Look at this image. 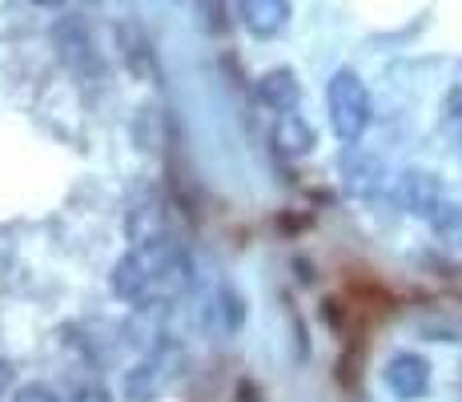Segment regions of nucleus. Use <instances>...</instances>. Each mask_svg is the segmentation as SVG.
Segmentation results:
<instances>
[{
  "instance_id": "obj_1",
  "label": "nucleus",
  "mask_w": 462,
  "mask_h": 402,
  "mask_svg": "<svg viewBox=\"0 0 462 402\" xmlns=\"http://www.w3.org/2000/svg\"><path fill=\"white\" fill-rule=\"evenodd\" d=\"M185 285H189V257L165 234L141 238L137 249L121 257L117 270H113V290L129 302L173 298Z\"/></svg>"
},
{
  "instance_id": "obj_2",
  "label": "nucleus",
  "mask_w": 462,
  "mask_h": 402,
  "mask_svg": "<svg viewBox=\"0 0 462 402\" xmlns=\"http://www.w3.org/2000/svg\"><path fill=\"white\" fill-rule=\"evenodd\" d=\"M326 101H330V125L342 141H358L370 125V97L366 85L358 80V73L342 69L334 73L330 89H326Z\"/></svg>"
},
{
  "instance_id": "obj_3",
  "label": "nucleus",
  "mask_w": 462,
  "mask_h": 402,
  "mask_svg": "<svg viewBox=\"0 0 462 402\" xmlns=\"http://www.w3.org/2000/svg\"><path fill=\"white\" fill-rule=\"evenodd\" d=\"M52 41H57L60 61H65V65L73 69L77 77H85V80L101 77L105 61H101V52H97L93 33H88L81 21H73V16H65V21H60L57 29H52Z\"/></svg>"
},
{
  "instance_id": "obj_4",
  "label": "nucleus",
  "mask_w": 462,
  "mask_h": 402,
  "mask_svg": "<svg viewBox=\"0 0 462 402\" xmlns=\"http://www.w3.org/2000/svg\"><path fill=\"white\" fill-rule=\"evenodd\" d=\"M117 52L125 61V69L137 80H157V57H153V41L141 29L137 21H121L117 24Z\"/></svg>"
},
{
  "instance_id": "obj_5",
  "label": "nucleus",
  "mask_w": 462,
  "mask_h": 402,
  "mask_svg": "<svg viewBox=\"0 0 462 402\" xmlns=\"http://www.w3.org/2000/svg\"><path fill=\"white\" fill-rule=\"evenodd\" d=\"M290 0H237V13H242L245 29L254 37H273V33L286 29L290 21Z\"/></svg>"
},
{
  "instance_id": "obj_6",
  "label": "nucleus",
  "mask_w": 462,
  "mask_h": 402,
  "mask_svg": "<svg viewBox=\"0 0 462 402\" xmlns=\"http://www.w3.org/2000/svg\"><path fill=\"white\" fill-rule=\"evenodd\" d=\"M386 382L398 398H419L430 387V366H426L419 354H398L386 370Z\"/></svg>"
},
{
  "instance_id": "obj_7",
  "label": "nucleus",
  "mask_w": 462,
  "mask_h": 402,
  "mask_svg": "<svg viewBox=\"0 0 462 402\" xmlns=\"http://www.w3.org/2000/svg\"><path fill=\"white\" fill-rule=\"evenodd\" d=\"M257 97H262L265 109H273L282 117V113H294L298 105V80L290 69H278V73H265L257 80Z\"/></svg>"
},
{
  "instance_id": "obj_8",
  "label": "nucleus",
  "mask_w": 462,
  "mask_h": 402,
  "mask_svg": "<svg viewBox=\"0 0 462 402\" xmlns=\"http://www.w3.org/2000/svg\"><path fill=\"white\" fill-rule=\"evenodd\" d=\"M273 141H278L282 154L298 157V154H306V149L314 145V129H310V125L301 121V117H294V113H282V117H278V133H273Z\"/></svg>"
},
{
  "instance_id": "obj_9",
  "label": "nucleus",
  "mask_w": 462,
  "mask_h": 402,
  "mask_svg": "<svg viewBox=\"0 0 462 402\" xmlns=\"http://www.w3.org/2000/svg\"><path fill=\"white\" fill-rule=\"evenodd\" d=\"M13 402H60V398L52 395L49 387H41V382H29V387H21V390H16Z\"/></svg>"
},
{
  "instance_id": "obj_10",
  "label": "nucleus",
  "mask_w": 462,
  "mask_h": 402,
  "mask_svg": "<svg viewBox=\"0 0 462 402\" xmlns=\"http://www.w3.org/2000/svg\"><path fill=\"white\" fill-rule=\"evenodd\" d=\"M69 402H113V398L105 395L101 387H93V382H85V387H73V395H69Z\"/></svg>"
},
{
  "instance_id": "obj_11",
  "label": "nucleus",
  "mask_w": 462,
  "mask_h": 402,
  "mask_svg": "<svg viewBox=\"0 0 462 402\" xmlns=\"http://www.w3.org/2000/svg\"><path fill=\"white\" fill-rule=\"evenodd\" d=\"M8 387H13V362H5V359H0V395H5Z\"/></svg>"
},
{
  "instance_id": "obj_12",
  "label": "nucleus",
  "mask_w": 462,
  "mask_h": 402,
  "mask_svg": "<svg viewBox=\"0 0 462 402\" xmlns=\"http://www.w3.org/2000/svg\"><path fill=\"white\" fill-rule=\"evenodd\" d=\"M450 121L458 125V133H462V93L455 97V105H450Z\"/></svg>"
},
{
  "instance_id": "obj_13",
  "label": "nucleus",
  "mask_w": 462,
  "mask_h": 402,
  "mask_svg": "<svg viewBox=\"0 0 462 402\" xmlns=\"http://www.w3.org/2000/svg\"><path fill=\"white\" fill-rule=\"evenodd\" d=\"M37 5H57V0H37Z\"/></svg>"
}]
</instances>
